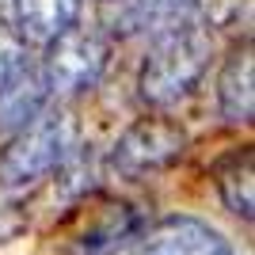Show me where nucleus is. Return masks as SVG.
Here are the masks:
<instances>
[{
	"mask_svg": "<svg viewBox=\"0 0 255 255\" xmlns=\"http://www.w3.org/2000/svg\"><path fill=\"white\" fill-rule=\"evenodd\" d=\"M111 61V42L92 27H65L57 38L46 42V61H42V76L50 92H88L99 84V76L107 73Z\"/></svg>",
	"mask_w": 255,
	"mask_h": 255,
	"instance_id": "7ed1b4c3",
	"label": "nucleus"
},
{
	"mask_svg": "<svg viewBox=\"0 0 255 255\" xmlns=\"http://www.w3.org/2000/svg\"><path fill=\"white\" fill-rule=\"evenodd\" d=\"M141 213L122 198L111 194H96L92 202H84V210L73 213L69 225V240L65 252L69 255H115L141 233Z\"/></svg>",
	"mask_w": 255,
	"mask_h": 255,
	"instance_id": "39448f33",
	"label": "nucleus"
},
{
	"mask_svg": "<svg viewBox=\"0 0 255 255\" xmlns=\"http://www.w3.org/2000/svg\"><path fill=\"white\" fill-rule=\"evenodd\" d=\"M252 73H255L252 46H244L229 57L221 80H217V107L229 122H248L252 118Z\"/></svg>",
	"mask_w": 255,
	"mask_h": 255,
	"instance_id": "1a4fd4ad",
	"label": "nucleus"
},
{
	"mask_svg": "<svg viewBox=\"0 0 255 255\" xmlns=\"http://www.w3.org/2000/svg\"><path fill=\"white\" fill-rule=\"evenodd\" d=\"M27 65V38H23L11 23L0 19V84L8 80V76H15Z\"/></svg>",
	"mask_w": 255,
	"mask_h": 255,
	"instance_id": "f8f14e48",
	"label": "nucleus"
},
{
	"mask_svg": "<svg viewBox=\"0 0 255 255\" xmlns=\"http://www.w3.org/2000/svg\"><path fill=\"white\" fill-rule=\"evenodd\" d=\"M69 149H73L69 118L57 111H42L23 129H15V137L0 149V187H27V183L57 171Z\"/></svg>",
	"mask_w": 255,
	"mask_h": 255,
	"instance_id": "f03ea898",
	"label": "nucleus"
},
{
	"mask_svg": "<svg viewBox=\"0 0 255 255\" xmlns=\"http://www.w3.org/2000/svg\"><path fill=\"white\" fill-rule=\"evenodd\" d=\"M46 99H50V84H46L42 69L34 65H23L15 76H8L0 84V129H23L31 118L42 115Z\"/></svg>",
	"mask_w": 255,
	"mask_h": 255,
	"instance_id": "0eeeda50",
	"label": "nucleus"
},
{
	"mask_svg": "<svg viewBox=\"0 0 255 255\" xmlns=\"http://www.w3.org/2000/svg\"><path fill=\"white\" fill-rule=\"evenodd\" d=\"M80 15V0H15V31L27 42H50Z\"/></svg>",
	"mask_w": 255,
	"mask_h": 255,
	"instance_id": "6e6552de",
	"label": "nucleus"
},
{
	"mask_svg": "<svg viewBox=\"0 0 255 255\" xmlns=\"http://www.w3.org/2000/svg\"><path fill=\"white\" fill-rule=\"evenodd\" d=\"M210 50H213V38L198 23L156 38L145 65H141V80H137L141 99L149 107H156V111L179 103L202 80L206 65H210Z\"/></svg>",
	"mask_w": 255,
	"mask_h": 255,
	"instance_id": "f257e3e1",
	"label": "nucleus"
},
{
	"mask_svg": "<svg viewBox=\"0 0 255 255\" xmlns=\"http://www.w3.org/2000/svg\"><path fill=\"white\" fill-rule=\"evenodd\" d=\"M187 149V129L168 115H149L137 118L133 126L115 141L111 149V168L122 175V179H145V175H156L168 164L183 156Z\"/></svg>",
	"mask_w": 255,
	"mask_h": 255,
	"instance_id": "20e7f679",
	"label": "nucleus"
},
{
	"mask_svg": "<svg viewBox=\"0 0 255 255\" xmlns=\"http://www.w3.org/2000/svg\"><path fill=\"white\" fill-rule=\"evenodd\" d=\"M129 255H236L210 221L191 213H168L129 240Z\"/></svg>",
	"mask_w": 255,
	"mask_h": 255,
	"instance_id": "423d86ee",
	"label": "nucleus"
},
{
	"mask_svg": "<svg viewBox=\"0 0 255 255\" xmlns=\"http://www.w3.org/2000/svg\"><path fill=\"white\" fill-rule=\"evenodd\" d=\"M221 198L236 217H252V152H236L229 164L221 168Z\"/></svg>",
	"mask_w": 255,
	"mask_h": 255,
	"instance_id": "9b49d317",
	"label": "nucleus"
},
{
	"mask_svg": "<svg viewBox=\"0 0 255 255\" xmlns=\"http://www.w3.org/2000/svg\"><path fill=\"white\" fill-rule=\"evenodd\" d=\"M194 15H198V0H133L129 4V23L141 34H149L152 42L179 27H191Z\"/></svg>",
	"mask_w": 255,
	"mask_h": 255,
	"instance_id": "9d476101",
	"label": "nucleus"
}]
</instances>
